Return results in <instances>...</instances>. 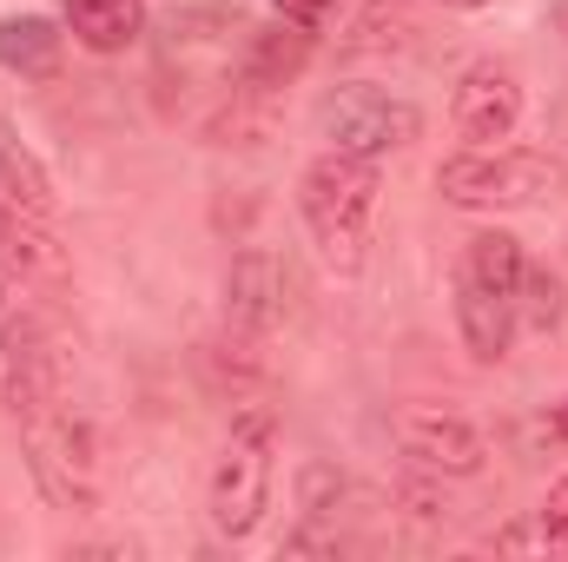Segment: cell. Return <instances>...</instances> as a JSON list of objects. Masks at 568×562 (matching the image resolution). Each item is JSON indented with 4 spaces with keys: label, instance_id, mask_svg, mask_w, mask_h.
I'll return each mask as SVG.
<instances>
[{
    "label": "cell",
    "instance_id": "1",
    "mask_svg": "<svg viewBox=\"0 0 568 562\" xmlns=\"http://www.w3.org/2000/svg\"><path fill=\"white\" fill-rule=\"evenodd\" d=\"M7 411H13L27 470L47 490V503L93 510L100 503V443H93V423L67 404V371L7 364Z\"/></svg>",
    "mask_w": 568,
    "mask_h": 562
},
{
    "label": "cell",
    "instance_id": "2",
    "mask_svg": "<svg viewBox=\"0 0 568 562\" xmlns=\"http://www.w3.org/2000/svg\"><path fill=\"white\" fill-rule=\"evenodd\" d=\"M377 192H384L377 159H351V152H324V159H311L304 179H297V212H304V225H311L317 259H324L337 279H357V272H364Z\"/></svg>",
    "mask_w": 568,
    "mask_h": 562
},
{
    "label": "cell",
    "instance_id": "3",
    "mask_svg": "<svg viewBox=\"0 0 568 562\" xmlns=\"http://www.w3.org/2000/svg\"><path fill=\"white\" fill-rule=\"evenodd\" d=\"M562 185V165L549 152H516V145H469L436 165V192L463 212H523L542 205Z\"/></svg>",
    "mask_w": 568,
    "mask_h": 562
},
{
    "label": "cell",
    "instance_id": "4",
    "mask_svg": "<svg viewBox=\"0 0 568 562\" xmlns=\"http://www.w3.org/2000/svg\"><path fill=\"white\" fill-rule=\"evenodd\" d=\"M272 404H245L232 418V436L212 463V490H205V510H212V530L219 536H252L265 523V503H272Z\"/></svg>",
    "mask_w": 568,
    "mask_h": 562
},
{
    "label": "cell",
    "instance_id": "5",
    "mask_svg": "<svg viewBox=\"0 0 568 562\" xmlns=\"http://www.w3.org/2000/svg\"><path fill=\"white\" fill-rule=\"evenodd\" d=\"M317 133L331 140V152H351V159H384L397 145H410L424 133V113L384 87H337L317 100Z\"/></svg>",
    "mask_w": 568,
    "mask_h": 562
},
{
    "label": "cell",
    "instance_id": "6",
    "mask_svg": "<svg viewBox=\"0 0 568 562\" xmlns=\"http://www.w3.org/2000/svg\"><path fill=\"white\" fill-rule=\"evenodd\" d=\"M390 436L397 450L417 463V470H436V476H476L489 463V436L469 418L443 411V404H410L390 418Z\"/></svg>",
    "mask_w": 568,
    "mask_h": 562
},
{
    "label": "cell",
    "instance_id": "7",
    "mask_svg": "<svg viewBox=\"0 0 568 562\" xmlns=\"http://www.w3.org/2000/svg\"><path fill=\"white\" fill-rule=\"evenodd\" d=\"M0 358L7 364H40V371H60V351H53V311L47 298L33 291V279L0 259Z\"/></svg>",
    "mask_w": 568,
    "mask_h": 562
},
{
    "label": "cell",
    "instance_id": "8",
    "mask_svg": "<svg viewBox=\"0 0 568 562\" xmlns=\"http://www.w3.org/2000/svg\"><path fill=\"white\" fill-rule=\"evenodd\" d=\"M449 120H456V133H463L469 145L509 140V133H516V120H523V87H516V73H509V67H496V60L469 67V73H463V87H456Z\"/></svg>",
    "mask_w": 568,
    "mask_h": 562
},
{
    "label": "cell",
    "instance_id": "9",
    "mask_svg": "<svg viewBox=\"0 0 568 562\" xmlns=\"http://www.w3.org/2000/svg\"><path fill=\"white\" fill-rule=\"evenodd\" d=\"M225 318L232 331H272L284 318V272L272 252H239L232 272H225Z\"/></svg>",
    "mask_w": 568,
    "mask_h": 562
},
{
    "label": "cell",
    "instance_id": "10",
    "mask_svg": "<svg viewBox=\"0 0 568 562\" xmlns=\"http://www.w3.org/2000/svg\"><path fill=\"white\" fill-rule=\"evenodd\" d=\"M456 331H463V344H469L476 364H503L509 344H516V304L456 272Z\"/></svg>",
    "mask_w": 568,
    "mask_h": 562
},
{
    "label": "cell",
    "instance_id": "11",
    "mask_svg": "<svg viewBox=\"0 0 568 562\" xmlns=\"http://www.w3.org/2000/svg\"><path fill=\"white\" fill-rule=\"evenodd\" d=\"M0 259H13L20 272L33 284H47V291H67V252L53 245V232H47V219H33L27 205H13V199H0Z\"/></svg>",
    "mask_w": 568,
    "mask_h": 562
},
{
    "label": "cell",
    "instance_id": "12",
    "mask_svg": "<svg viewBox=\"0 0 568 562\" xmlns=\"http://www.w3.org/2000/svg\"><path fill=\"white\" fill-rule=\"evenodd\" d=\"M304 60H311V27H297V20H278V27H258L252 40H245V87H258V93H272L284 80H297L304 73Z\"/></svg>",
    "mask_w": 568,
    "mask_h": 562
},
{
    "label": "cell",
    "instance_id": "13",
    "mask_svg": "<svg viewBox=\"0 0 568 562\" xmlns=\"http://www.w3.org/2000/svg\"><path fill=\"white\" fill-rule=\"evenodd\" d=\"M67 27H73L80 47H93V53H120V47L140 40L145 13H140V0H67Z\"/></svg>",
    "mask_w": 568,
    "mask_h": 562
},
{
    "label": "cell",
    "instance_id": "14",
    "mask_svg": "<svg viewBox=\"0 0 568 562\" xmlns=\"http://www.w3.org/2000/svg\"><path fill=\"white\" fill-rule=\"evenodd\" d=\"M60 40L67 33H53V20H40V13L0 20V67L20 73V80H47L60 67Z\"/></svg>",
    "mask_w": 568,
    "mask_h": 562
},
{
    "label": "cell",
    "instance_id": "15",
    "mask_svg": "<svg viewBox=\"0 0 568 562\" xmlns=\"http://www.w3.org/2000/svg\"><path fill=\"white\" fill-rule=\"evenodd\" d=\"M523 272H529V259H523V239H509V232H476L463 245V279H476L483 291H496L509 304H516Z\"/></svg>",
    "mask_w": 568,
    "mask_h": 562
},
{
    "label": "cell",
    "instance_id": "16",
    "mask_svg": "<svg viewBox=\"0 0 568 562\" xmlns=\"http://www.w3.org/2000/svg\"><path fill=\"white\" fill-rule=\"evenodd\" d=\"M0 192L13 199V205H27L33 219H53L60 212V199H53V179H47V165L27 152V145L13 140V127L0 120Z\"/></svg>",
    "mask_w": 568,
    "mask_h": 562
},
{
    "label": "cell",
    "instance_id": "17",
    "mask_svg": "<svg viewBox=\"0 0 568 562\" xmlns=\"http://www.w3.org/2000/svg\"><path fill=\"white\" fill-rule=\"evenodd\" d=\"M199 371L225 391V398H245V391H265V358L252 351V331H239L232 344L225 338H212V344H199Z\"/></svg>",
    "mask_w": 568,
    "mask_h": 562
},
{
    "label": "cell",
    "instance_id": "18",
    "mask_svg": "<svg viewBox=\"0 0 568 562\" xmlns=\"http://www.w3.org/2000/svg\"><path fill=\"white\" fill-rule=\"evenodd\" d=\"M556 324H562V284H556V272L529 265V272H523V284H516V331L549 338Z\"/></svg>",
    "mask_w": 568,
    "mask_h": 562
},
{
    "label": "cell",
    "instance_id": "19",
    "mask_svg": "<svg viewBox=\"0 0 568 562\" xmlns=\"http://www.w3.org/2000/svg\"><path fill=\"white\" fill-rule=\"evenodd\" d=\"M523 450L529 456H568V398H556L549 411L523 423Z\"/></svg>",
    "mask_w": 568,
    "mask_h": 562
},
{
    "label": "cell",
    "instance_id": "20",
    "mask_svg": "<svg viewBox=\"0 0 568 562\" xmlns=\"http://www.w3.org/2000/svg\"><path fill=\"white\" fill-rule=\"evenodd\" d=\"M536 536H542V550H568V476L542 496V510H536Z\"/></svg>",
    "mask_w": 568,
    "mask_h": 562
},
{
    "label": "cell",
    "instance_id": "21",
    "mask_svg": "<svg viewBox=\"0 0 568 562\" xmlns=\"http://www.w3.org/2000/svg\"><path fill=\"white\" fill-rule=\"evenodd\" d=\"M278 20H297V27H324L331 20V0H272Z\"/></svg>",
    "mask_w": 568,
    "mask_h": 562
},
{
    "label": "cell",
    "instance_id": "22",
    "mask_svg": "<svg viewBox=\"0 0 568 562\" xmlns=\"http://www.w3.org/2000/svg\"><path fill=\"white\" fill-rule=\"evenodd\" d=\"M443 7H489V0H443Z\"/></svg>",
    "mask_w": 568,
    "mask_h": 562
}]
</instances>
